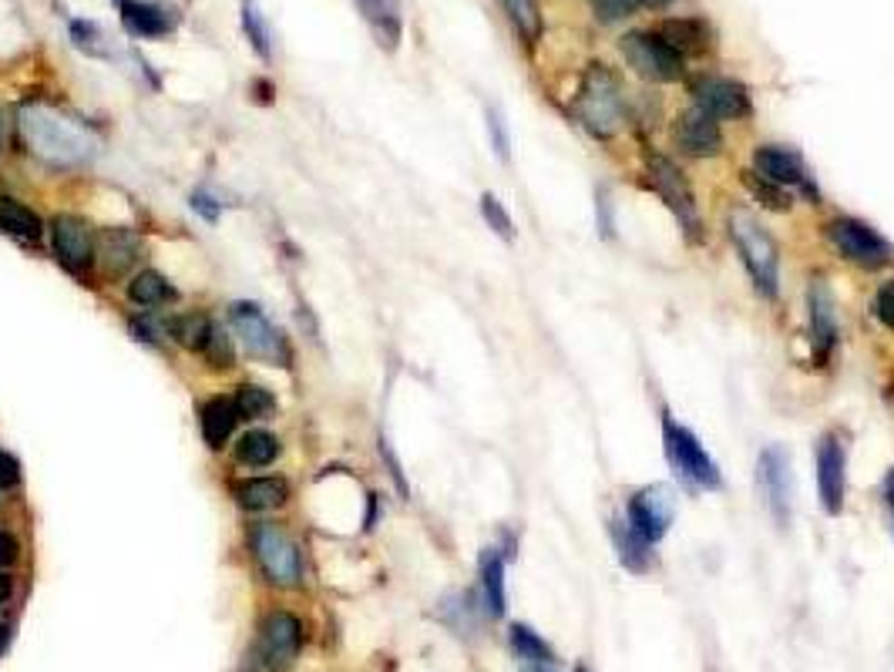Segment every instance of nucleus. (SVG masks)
Masks as SVG:
<instances>
[{
    "label": "nucleus",
    "instance_id": "nucleus-2",
    "mask_svg": "<svg viewBox=\"0 0 894 672\" xmlns=\"http://www.w3.org/2000/svg\"><path fill=\"white\" fill-rule=\"evenodd\" d=\"M576 119L592 139H612L622 129L626 115V94L619 78L606 64H592L582 74V84L576 91Z\"/></svg>",
    "mask_w": 894,
    "mask_h": 672
},
{
    "label": "nucleus",
    "instance_id": "nucleus-9",
    "mask_svg": "<svg viewBox=\"0 0 894 672\" xmlns=\"http://www.w3.org/2000/svg\"><path fill=\"white\" fill-rule=\"evenodd\" d=\"M230 316H233V323H236V333H240L243 347H246L253 357H260V360H273V364H283V367L289 364V347H286V340L280 336V329L260 313L256 303H233Z\"/></svg>",
    "mask_w": 894,
    "mask_h": 672
},
{
    "label": "nucleus",
    "instance_id": "nucleus-3",
    "mask_svg": "<svg viewBox=\"0 0 894 672\" xmlns=\"http://www.w3.org/2000/svg\"><path fill=\"white\" fill-rule=\"evenodd\" d=\"M662 447H666V461L673 468L690 488H700V491H717L723 485L720 478V468L717 461L710 458V451L700 444V437L677 424L669 414H662Z\"/></svg>",
    "mask_w": 894,
    "mask_h": 672
},
{
    "label": "nucleus",
    "instance_id": "nucleus-39",
    "mask_svg": "<svg viewBox=\"0 0 894 672\" xmlns=\"http://www.w3.org/2000/svg\"><path fill=\"white\" fill-rule=\"evenodd\" d=\"M874 316L884 329L894 333V279L881 283L877 293H874Z\"/></svg>",
    "mask_w": 894,
    "mask_h": 672
},
{
    "label": "nucleus",
    "instance_id": "nucleus-21",
    "mask_svg": "<svg viewBox=\"0 0 894 672\" xmlns=\"http://www.w3.org/2000/svg\"><path fill=\"white\" fill-rule=\"evenodd\" d=\"M609 531H612V544H616V551H619V562H622L629 572L642 576V572L652 569V544L642 541V538L629 528L626 518H612V528H609Z\"/></svg>",
    "mask_w": 894,
    "mask_h": 672
},
{
    "label": "nucleus",
    "instance_id": "nucleus-15",
    "mask_svg": "<svg viewBox=\"0 0 894 672\" xmlns=\"http://www.w3.org/2000/svg\"><path fill=\"white\" fill-rule=\"evenodd\" d=\"M807 313H811V347L817 367H824L834 357L837 347V316H834V296L824 279H814L807 289Z\"/></svg>",
    "mask_w": 894,
    "mask_h": 672
},
{
    "label": "nucleus",
    "instance_id": "nucleus-44",
    "mask_svg": "<svg viewBox=\"0 0 894 672\" xmlns=\"http://www.w3.org/2000/svg\"><path fill=\"white\" fill-rule=\"evenodd\" d=\"M599 208H602V222H599V226H602V233H606V236H612V218H609V195H606V192H599Z\"/></svg>",
    "mask_w": 894,
    "mask_h": 672
},
{
    "label": "nucleus",
    "instance_id": "nucleus-28",
    "mask_svg": "<svg viewBox=\"0 0 894 672\" xmlns=\"http://www.w3.org/2000/svg\"><path fill=\"white\" fill-rule=\"evenodd\" d=\"M276 455H280V440L266 430H250L236 444V458L250 468H266L270 461H276Z\"/></svg>",
    "mask_w": 894,
    "mask_h": 672
},
{
    "label": "nucleus",
    "instance_id": "nucleus-12",
    "mask_svg": "<svg viewBox=\"0 0 894 672\" xmlns=\"http://www.w3.org/2000/svg\"><path fill=\"white\" fill-rule=\"evenodd\" d=\"M753 169L756 175L776 182V185H784V189H798L804 192L807 198L817 202V185H814V175L807 172L804 159L791 149H780V145H760L753 152Z\"/></svg>",
    "mask_w": 894,
    "mask_h": 672
},
{
    "label": "nucleus",
    "instance_id": "nucleus-16",
    "mask_svg": "<svg viewBox=\"0 0 894 672\" xmlns=\"http://www.w3.org/2000/svg\"><path fill=\"white\" fill-rule=\"evenodd\" d=\"M693 104L710 111L713 119H746L750 115V94L740 81L730 78H700L693 84Z\"/></svg>",
    "mask_w": 894,
    "mask_h": 672
},
{
    "label": "nucleus",
    "instance_id": "nucleus-42",
    "mask_svg": "<svg viewBox=\"0 0 894 672\" xmlns=\"http://www.w3.org/2000/svg\"><path fill=\"white\" fill-rule=\"evenodd\" d=\"M18 551H21L18 541H14L11 534L0 531V569H4V566H14V562H18Z\"/></svg>",
    "mask_w": 894,
    "mask_h": 672
},
{
    "label": "nucleus",
    "instance_id": "nucleus-26",
    "mask_svg": "<svg viewBox=\"0 0 894 672\" xmlns=\"http://www.w3.org/2000/svg\"><path fill=\"white\" fill-rule=\"evenodd\" d=\"M0 233L34 243V240L41 236V218H38L28 205H21L18 198L0 195Z\"/></svg>",
    "mask_w": 894,
    "mask_h": 672
},
{
    "label": "nucleus",
    "instance_id": "nucleus-31",
    "mask_svg": "<svg viewBox=\"0 0 894 672\" xmlns=\"http://www.w3.org/2000/svg\"><path fill=\"white\" fill-rule=\"evenodd\" d=\"M501 8H505V14L511 18L515 31H518L528 44H535V41L541 38V11H538V0H501Z\"/></svg>",
    "mask_w": 894,
    "mask_h": 672
},
{
    "label": "nucleus",
    "instance_id": "nucleus-4",
    "mask_svg": "<svg viewBox=\"0 0 894 672\" xmlns=\"http://www.w3.org/2000/svg\"><path fill=\"white\" fill-rule=\"evenodd\" d=\"M646 175H649V185L656 189V195L669 205V212L677 215L683 236L690 243H703V218H700L693 189L683 179V172L673 162H669L666 155H649L646 159Z\"/></svg>",
    "mask_w": 894,
    "mask_h": 672
},
{
    "label": "nucleus",
    "instance_id": "nucleus-18",
    "mask_svg": "<svg viewBox=\"0 0 894 672\" xmlns=\"http://www.w3.org/2000/svg\"><path fill=\"white\" fill-rule=\"evenodd\" d=\"M54 246H58V256L68 269L74 273H84L94 259V240L88 233V226L74 215H58L54 218Z\"/></svg>",
    "mask_w": 894,
    "mask_h": 672
},
{
    "label": "nucleus",
    "instance_id": "nucleus-45",
    "mask_svg": "<svg viewBox=\"0 0 894 672\" xmlns=\"http://www.w3.org/2000/svg\"><path fill=\"white\" fill-rule=\"evenodd\" d=\"M884 501H887V511L894 521V471H887V478H884Z\"/></svg>",
    "mask_w": 894,
    "mask_h": 672
},
{
    "label": "nucleus",
    "instance_id": "nucleus-24",
    "mask_svg": "<svg viewBox=\"0 0 894 672\" xmlns=\"http://www.w3.org/2000/svg\"><path fill=\"white\" fill-rule=\"evenodd\" d=\"M481 592H485L488 615L501 619L505 615V558L498 554V548L481 551Z\"/></svg>",
    "mask_w": 894,
    "mask_h": 672
},
{
    "label": "nucleus",
    "instance_id": "nucleus-5",
    "mask_svg": "<svg viewBox=\"0 0 894 672\" xmlns=\"http://www.w3.org/2000/svg\"><path fill=\"white\" fill-rule=\"evenodd\" d=\"M824 236H827L831 250H834L841 259H847V263H854V266H861V269H881V266H887L891 256H894L891 243H887L877 230H871L867 222L851 218V215H837V218H831L827 226H824Z\"/></svg>",
    "mask_w": 894,
    "mask_h": 672
},
{
    "label": "nucleus",
    "instance_id": "nucleus-14",
    "mask_svg": "<svg viewBox=\"0 0 894 672\" xmlns=\"http://www.w3.org/2000/svg\"><path fill=\"white\" fill-rule=\"evenodd\" d=\"M673 142L690 159H717L723 152V132L720 122L703 108H687L673 125Z\"/></svg>",
    "mask_w": 894,
    "mask_h": 672
},
{
    "label": "nucleus",
    "instance_id": "nucleus-6",
    "mask_svg": "<svg viewBox=\"0 0 894 672\" xmlns=\"http://www.w3.org/2000/svg\"><path fill=\"white\" fill-rule=\"evenodd\" d=\"M619 54L646 81L669 84V81H680L683 78V58L673 48H669L659 34L632 31V34H626L619 41Z\"/></svg>",
    "mask_w": 894,
    "mask_h": 672
},
{
    "label": "nucleus",
    "instance_id": "nucleus-47",
    "mask_svg": "<svg viewBox=\"0 0 894 672\" xmlns=\"http://www.w3.org/2000/svg\"><path fill=\"white\" fill-rule=\"evenodd\" d=\"M8 639H11L8 625H0V649H4V645H8Z\"/></svg>",
    "mask_w": 894,
    "mask_h": 672
},
{
    "label": "nucleus",
    "instance_id": "nucleus-17",
    "mask_svg": "<svg viewBox=\"0 0 894 672\" xmlns=\"http://www.w3.org/2000/svg\"><path fill=\"white\" fill-rule=\"evenodd\" d=\"M299 639H303L299 619L289 615V612H273L263 622V632H260V652H263L266 669H273V672L286 669L299 652Z\"/></svg>",
    "mask_w": 894,
    "mask_h": 672
},
{
    "label": "nucleus",
    "instance_id": "nucleus-25",
    "mask_svg": "<svg viewBox=\"0 0 894 672\" xmlns=\"http://www.w3.org/2000/svg\"><path fill=\"white\" fill-rule=\"evenodd\" d=\"M236 417H240V407L226 397H215L202 407V434H205L209 447H222L230 440Z\"/></svg>",
    "mask_w": 894,
    "mask_h": 672
},
{
    "label": "nucleus",
    "instance_id": "nucleus-8",
    "mask_svg": "<svg viewBox=\"0 0 894 672\" xmlns=\"http://www.w3.org/2000/svg\"><path fill=\"white\" fill-rule=\"evenodd\" d=\"M756 485L766 501L770 518L788 528L791 525V508H794V478H791V455L784 447H766L756 461Z\"/></svg>",
    "mask_w": 894,
    "mask_h": 672
},
{
    "label": "nucleus",
    "instance_id": "nucleus-38",
    "mask_svg": "<svg viewBox=\"0 0 894 672\" xmlns=\"http://www.w3.org/2000/svg\"><path fill=\"white\" fill-rule=\"evenodd\" d=\"M205 357H209V364L212 367H230L233 364V344H230V336L222 333L219 326H212V333H209V340H205Z\"/></svg>",
    "mask_w": 894,
    "mask_h": 672
},
{
    "label": "nucleus",
    "instance_id": "nucleus-10",
    "mask_svg": "<svg viewBox=\"0 0 894 672\" xmlns=\"http://www.w3.org/2000/svg\"><path fill=\"white\" fill-rule=\"evenodd\" d=\"M253 551L260 558L263 572L270 576V582L286 586V589L299 582V576H303L299 548L276 525H256L253 528Z\"/></svg>",
    "mask_w": 894,
    "mask_h": 672
},
{
    "label": "nucleus",
    "instance_id": "nucleus-29",
    "mask_svg": "<svg viewBox=\"0 0 894 672\" xmlns=\"http://www.w3.org/2000/svg\"><path fill=\"white\" fill-rule=\"evenodd\" d=\"M511 649H515V655L521 659V662H528V665H548L555 655H551V645L535 632V629H528V625H511Z\"/></svg>",
    "mask_w": 894,
    "mask_h": 672
},
{
    "label": "nucleus",
    "instance_id": "nucleus-43",
    "mask_svg": "<svg viewBox=\"0 0 894 672\" xmlns=\"http://www.w3.org/2000/svg\"><path fill=\"white\" fill-rule=\"evenodd\" d=\"M192 205H195V212L205 218V222H212V218H219V205H215V198H209V195H202V192H195V198H192Z\"/></svg>",
    "mask_w": 894,
    "mask_h": 672
},
{
    "label": "nucleus",
    "instance_id": "nucleus-40",
    "mask_svg": "<svg viewBox=\"0 0 894 672\" xmlns=\"http://www.w3.org/2000/svg\"><path fill=\"white\" fill-rule=\"evenodd\" d=\"M488 132H491V139H495V152H498L501 159H508V132H505L501 115H498V111H491V108H488Z\"/></svg>",
    "mask_w": 894,
    "mask_h": 672
},
{
    "label": "nucleus",
    "instance_id": "nucleus-30",
    "mask_svg": "<svg viewBox=\"0 0 894 672\" xmlns=\"http://www.w3.org/2000/svg\"><path fill=\"white\" fill-rule=\"evenodd\" d=\"M743 185L760 205H766L773 212H791L794 208V198H791V192L784 185H776V182H770V179H763L756 172H743Z\"/></svg>",
    "mask_w": 894,
    "mask_h": 672
},
{
    "label": "nucleus",
    "instance_id": "nucleus-48",
    "mask_svg": "<svg viewBox=\"0 0 894 672\" xmlns=\"http://www.w3.org/2000/svg\"><path fill=\"white\" fill-rule=\"evenodd\" d=\"M649 4H669V0H649Z\"/></svg>",
    "mask_w": 894,
    "mask_h": 672
},
{
    "label": "nucleus",
    "instance_id": "nucleus-33",
    "mask_svg": "<svg viewBox=\"0 0 894 672\" xmlns=\"http://www.w3.org/2000/svg\"><path fill=\"white\" fill-rule=\"evenodd\" d=\"M129 296H132L135 303H142V306H155V303L169 299V296H172V289H169L165 276H159V273H142V276H135V279H132Z\"/></svg>",
    "mask_w": 894,
    "mask_h": 672
},
{
    "label": "nucleus",
    "instance_id": "nucleus-23",
    "mask_svg": "<svg viewBox=\"0 0 894 672\" xmlns=\"http://www.w3.org/2000/svg\"><path fill=\"white\" fill-rule=\"evenodd\" d=\"M659 38L673 48L680 58L683 54H700L707 44H710V31L703 21H693V18H680V21H666L659 28Z\"/></svg>",
    "mask_w": 894,
    "mask_h": 672
},
{
    "label": "nucleus",
    "instance_id": "nucleus-46",
    "mask_svg": "<svg viewBox=\"0 0 894 672\" xmlns=\"http://www.w3.org/2000/svg\"><path fill=\"white\" fill-rule=\"evenodd\" d=\"M8 595H11V579H8L4 572H0V602H4Z\"/></svg>",
    "mask_w": 894,
    "mask_h": 672
},
{
    "label": "nucleus",
    "instance_id": "nucleus-32",
    "mask_svg": "<svg viewBox=\"0 0 894 672\" xmlns=\"http://www.w3.org/2000/svg\"><path fill=\"white\" fill-rule=\"evenodd\" d=\"M212 333V319L205 313H185L172 319V336L185 350H202Z\"/></svg>",
    "mask_w": 894,
    "mask_h": 672
},
{
    "label": "nucleus",
    "instance_id": "nucleus-37",
    "mask_svg": "<svg viewBox=\"0 0 894 672\" xmlns=\"http://www.w3.org/2000/svg\"><path fill=\"white\" fill-rule=\"evenodd\" d=\"M642 0H592V11L602 24H616V21H626L629 14L639 11Z\"/></svg>",
    "mask_w": 894,
    "mask_h": 672
},
{
    "label": "nucleus",
    "instance_id": "nucleus-11",
    "mask_svg": "<svg viewBox=\"0 0 894 672\" xmlns=\"http://www.w3.org/2000/svg\"><path fill=\"white\" fill-rule=\"evenodd\" d=\"M673 511H677V505H673V498H669V491L659 488V485H649V488H642V491H636L629 498L626 521L642 541L656 544V541L666 538L669 525H673Z\"/></svg>",
    "mask_w": 894,
    "mask_h": 672
},
{
    "label": "nucleus",
    "instance_id": "nucleus-34",
    "mask_svg": "<svg viewBox=\"0 0 894 672\" xmlns=\"http://www.w3.org/2000/svg\"><path fill=\"white\" fill-rule=\"evenodd\" d=\"M481 215H485V222L488 226L505 240V243H511L515 240V222H511V215H508V208L498 202V195H491V192H485L481 195Z\"/></svg>",
    "mask_w": 894,
    "mask_h": 672
},
{
    "label": "nucleus",
    "instance_id": "nucleus-35",
    "mask_svg": "<svg viewBox=\"0 0 894 672\" xmlns=\"http://www.w3.org/2000/svg\"><path fill=\"white\" fill-rule=\"evenodd\" d=\"M236 407H240V414H243L246 420H256V417H266V414L273 410V397H270L263 387L246 384V387L236 390Z\"/></svg>",
    "mask_w": 894,
    "mask_h": 672
},
{
    "label": "nucleus",
    "instance_id": "nucleus-49",
    "mask_svg": "<svg viewBox=\"0 0 894 672\" xmlns=\"http://www.w3.org/2000/svg\"><path fill=\"white\" fill-rule=\"evenodd\" d=\"M531 672H545V665H538V669H531Z\"/></svg>",
    "mask_w": 894,
    "mask_h": 672
},
{
    "label": "nucleus",
    "instance_id": "nucleus-50",
    "mask_svg": "<svg viewBox=\"0 0 894 672\" xmlns=\"http://www.w3.org/2000/svg\"><path fill=\"white\" fill-rule=\"evenodd\" d=\"M576 672H589V669H582V665H579V669H576Z\"/></svg>",
    "mask_w": 894,
    "mask_h": 672
},
{
    "label": "nucleus",
    "instance_id": "nucleus-20",
    "mask_svg": "<svg viewBox=\"0 0 894 672\" xmlns=\"http://www.w3.org/2000/svg\"><path fill=\"white\" fill-rule=\"evenodd\" d=\"M354 4L360 8L364 21L370 24V31L377 34V41L394 51L400 44V8L394 4V0H354Z\"/></svg>",
    "mask_w": 894,
    "mask_h": 672
},
{
    "label": "nucleus",
    "instance_id": "nucleus-27",
    "mask_svg": "<svg viewBox=\"0 0 894 672\" xmlns=\"http://www.w3.org/2000/svg\"><path fill=\"white\" fill-rule=\"evenodd\" d=\"M139 240L132 233H104L101 236V259H104V269L111 276H122L132 269V263H139Z\"/></svg>",
    "mask_w": 894,
    "mask_h": 672
},
{
    "label": "nucleus",
    "instance_id": "nucleus-41",
    "mask_svg": "<svg viewBox=\"0 0 894 672\" xmlns=\"http://www.w3.org/2000/svg\"><path fill=\"white\" fill-rule=\"evenodd\" d=\"M18 485H21V465L8 451H0V488H18Z\"/></svg>",
    "mask_w": 894,
    "mask_h": 672
},
{
    "label": "nucleus",
    "instance_id": "nucleus-19",
    "mask_svg": "<svg viewBox=\"0 0 894 672\" xmlns=\"http://www.w3.org/2000/svg\"><path fill=\"white\" fill-rule=\"evenodd\" d=\"M119 8H122L125 28L132 34H142V38L169 34L179 24V11L169 4H152V0H119Z\"/></svg>",
    "mask_w": 894,
    "mask_h": 672
},
{
    "label": "nucleus",
    "instance_id": "nucleus-1",
    "mask_svg": "<svg viewBox=\"0 0 894 672\" xmlns=\"http://www.w3.org/2000/svg\"><path fill=\"white\" fill-rule=\"evenodd\" d=\"M727 226H730V240L740 253V263H743L753 289L763 299H776V293H780V250H776L773 236L766 233V226L746 208H730Z\"/></svg>",
    "mask_w": 894,
    "mask_h": 672
},
{
    "label": "nucleus",
    "instance_id": "nucleus-13",
    "mask_svg": "<svg viewBox=\"0 0 894 672\" xmlns=\"http://www.w3.org/2000/svg\"><path fill=\"white\" fill-rule=\"evenodd\" d=\"M817 495H821V508L827 515H841L844 508V491H847V458H844V444L837 440V434H824L817 440Z\"/></svg>",
    "mask_w": 894,
    "mask_h": 672
},
{
    "label": "nucleus",
    "instance_id": "nucleus-7",
    "mask_svg": "<svg viewBox=\"0 0 894 672\" xmlns=\"http://www.w3.org/2000/svg\"><path fill=\"white\" fill-rule=\"evenodd\" d=\"M31 149L48 159V162H58V165H71V162H81L91 149L81 135V129L68 125L64 119H54V115H28V122H21Z\"/></svg>",
    "mask_w": 894,
    "mask_h": 672
},
{
    "label": "nucleus",
    "instance_id": "nucleus-36",
    "mask_svg": "<svg viewBox=\"0 0 894 672\" xmlns=\"http://www.w3.org/2000/svg\"><path fill=\"white\" fill-rule=\"evenodd\" d=\"M243 28H246V34H250L256 54L270 58V31H266V24H263V18H260V11H256L253 0H246V4H243Z\"/></svg>",
    "mask_w": 894,
    "mask_h": 672
},
{
    "label": "nucleus",
    "instance_id": "nucleus-22",
    "mask_svg": "<svg viewBox=\"0 0 894 672\" xmlns=\"http://www.w3.org/2000/svg\"><path fill=\"white\" fill-rule=\"evenodd\" d=\"M286 498H289V488L283 478H253L236 488V501L250 511H273L286 505Z\"/></svg>",
    "mask_w": 894,
    "mask_h": 672
}]
</instances>
